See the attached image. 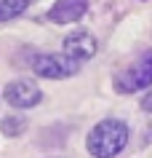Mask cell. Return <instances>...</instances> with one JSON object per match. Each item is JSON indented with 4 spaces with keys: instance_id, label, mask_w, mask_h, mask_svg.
I'll use <instances>...</instances> for the list:
<instances>
[{
    "instance_id": "obj_1",
    "label": "cell",
    "mask_w": 152,
    "mask_h": 158,
    "mask_svg": "<svg viewBox=\"0 0 152 158\" xmlns=\"http://www.w3.org/2000/svg\"><path fill=\"white\" fill-rule=\"evenodd\" d=\"M131 139V126L123 118H104L88 131L85 148L93 158H118Z\"/></svg>"
},
{
    "instance_id": "obj_2",
    "label": "cell",
    "mask_w": 152,
    "mask_h": 158,
    "mask_svg": "<svg viewBox=\"0 0 152 158\" xmlns=\"http://www.w3.org/2000/svg\"><path fill=\"white\" fill-rule=\"evenodd\" d=\"M29 70L37 78H45V81H64V78H72L80 70V62L72 59L69 54H64V51L61 54H32Z\"/></svg>"
},
{
    "instance_id": "obj_3",
    "label": "cell",
    "mask_w": 152,
    "mask_h": 158,
    "mask_svg": "<svg viewBox=\"0 0 152 158\" xmlns=\"http://www.w3.org/2000/svg\"><path fill=\"white\" fill-rule=\"evenodd\" d=\"M152 86V48L144 51L134 64L115 75V91L118 94H136Z\"/></svg>"
},
{
    "instance_id": "obj_4",
    "label": "cell",
    "mask_w": 152,
    "mask_h": 158,
    "mask_svg": "<svg viewBox=\"0 0 152 158\" xmlns=\"http://www.w3.org/2000/svg\"><path fill=\"white\" fill-rule=\"evenodd\" d=\"M3 97H6V102H8L11 107H16V110H29V107H37L43 102L40 86L35 83V81H27V78L11 81V83L6 86Z\"/></svg>"
},
{
    "instance_id": "obj_5",
    "label": "cell",
    "mask_w": 152,
    "mask_h": 158,
    "mask_svg": "<svg viewBox=\"0 0 152 158\" xmlns=\"http://www.w3.org/2000/svg\"><path fill=\"white\" fill-rule=\"evenodd\" d=\"M61 51L69 54L72 59L77 62H85V59L96 56V51H99V43L93 38L88 30H75V32H69L64 40H61Z\"/></svg>"
},
{
    "instance_id": "obj_6",
    "label": "cell",
    "mask_w": 152,
    "mask_h": 158,
    "mask_svg": "<svg viewBox=\"0 0 152 158\" xmlns=\"http://www.w3.org/2000/svg\"><path fill=\"white\" fill-rule=\"evenodd\" d=\"M85 14H88V0H56L45 14V19L53 24H69V22L83 19Z\"/></svg>"
},
{
    "instance_id": "obj_7",
    "label": "cell",
    "mask_w": 152,
    "mask_h": 158,
    "mask_svg": "<svg viewBox=\"0 0 152 158\" xmlns=\"http://www.w3.org/2000/svg\"><path fill=\"white\" fill-rule=\"evenodd\" d=\"M32 6V0H0V24L14 22Z\"/></svg>"
},
{
    "instance_id": "obj_8",
    "label": "cell",
    "mask_w": 152,
    "mask_h": 158,
    "mask_svg": "<svg viewBox=\"0 0 152 158\" xmlns=\"http://www.w3.org/2000/svg\"><path fill=\"white\" fill-rule=\"evenodd\" d=\"M0 131H3V137H19V134L24 131V118L19 115H8L0 121Z\"/></svg>"
},
{
    "instance_id": "obj_9",
    "label": "cell",
    "mask_w": 152,
    "mask_h": 158,
    "mask_svg": "<svg viewBox=\"0 0 152 158\" xmlns=\"http://www.w3.org/2000/svg\"><path fill=\"white\" fill-rule=\"evenodd\" d=\"M142 107L147 110V113H152V94H147V97L142 99Z\"/></svg>"
}]
</instances>
